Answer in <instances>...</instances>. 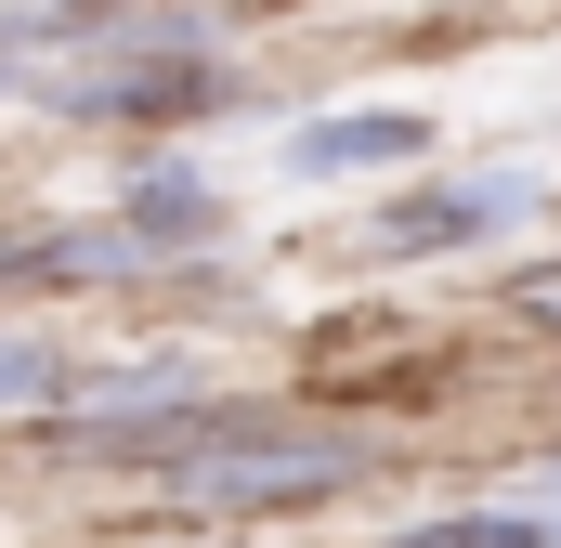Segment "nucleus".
<instances>
[{
	"instance_id": "4",
	"label": "nucleus",
	"mask_w": 561,
	"mask_h": 548,
	"mask_svg": "<svg viewBox=\"0 0 561 548\" xmlns=\"http://www.w3.org/2000/svg\"><path fill=\"white\" fill-rule=\"evenodd\" d=\"M79 392V353H53L39 327H0V418H53Z\"/></svg>"
},
{
	"instance_id": "3",
	"label": "nucleus",
	"mask_w": 561,
	"mask_h": 548,
	"mask_svg": "<svg viewBox=\"0 0 561 548\" xmlns=\"http://www.w3.org/2000/svg\"><path fill=\"white\" fill-rule=\"evenodd\" d=\"M118 222L144 236V262H170V249H209V236H222V196L196 183V157H157L131 196H118Z\"/></svg>"
},
{
	"instance_id": "6",
	"label": "nucleus",
	"mask_w": 561,
	"mask_h": 548,
	"mask_svg": "<svg viewBox=\"0 0 561 548\" xmlns=\"http://www.w3.org/2000/svg\"><path fill=\"white\" fill-rule=\"evenodd\" d=\"M144 0H26V39H118ZM170 13V0H157Z\"/></svg>"
},
{
	"instance_id": "5",
	"label": "nucleus",
	"mask_w": 561,
	"mask_h": 548,
	"mask_svg": "<svg viewBox=\"0 0 561 548\" xmlns=\"http://www.w3.org/2000/svg\"><path fill=\"white\" fill-rule=\"evenodd\" d=\"M405 548H561L549 510H457V523H419Z\"/></svg>"
},
{
	"instance_id": "7",
	"label": "nucleus",
	"mask_w": 561,
	"mask_h": 548,
	"mask_svg": "<svg viewBox=\"0 0 561 548\" xmlns=\"http://www.w3.org/2000/svg\"><path fill=\"white\" fill-rule=\"evenodd\" d=\"M523 313H549V327H561V274H523Z\"/></svg>"
},
{
	"instance_id": "1",
	"label": "nucleus",
	"mask_w": 561,
	"mask_h": 548,
	"mask_svg": "<svg viewBox=\"0 0 561 548\" xmlns=\"http://www.w3.org/2000/svg\"><path fill=\"white\" fill-rule=\"evenodd\" d=\"M510 222H536V170H431V183H405L366 222V249L379 262H431V249H483Z\"/></svg>"
},
{
	"instance_id": "8",
	"label": "nucleus",
	"mask_w": 561,
	"mask_h": 548,
	"mask_svg": "<svg viewBox=\"0 0 561 548\" xmlns=\"http://www.w3.org/2000/svg\"><path fill=\"white\" fill-rule=\"evenodd\" d=\"M26 79H39V66H26V53H13V39H0V92H26Z\"/></svg>"
},
{
	"instance_id": "2",
	"label": "nucleus",
	"mask_w": 561,
	"mask_h": 548,
	"mask_svg": "<svg viewBox=\"0 0 561 548\" xmlns=\"http://www.w3.org/2000/svg\"><path fill=\"white\" fill-rule=\"evenodd\" d=\"M405 157H431L419 105H353V118H300L287 132V183H353V170H405Z\"/></svg>"
}]
</instances>
